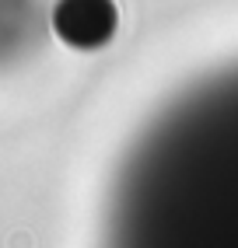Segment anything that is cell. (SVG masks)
Here are the masks:
<instances>
[{"label": "cell", "instance_id": "cell-1", "mask_svg": "<svg viewBox=\"0 0 238 248\" xmlns=\"http://www.w3.org/2000/svg\"><path fill=\"white\" fill-rule=\"evenodd\" d=\"M102 248H238V63L147 123L119 164Z\"/></svg>", "mask_w": 238, "mask_h": 248}, {"label": "cell", "instance_id": "cell-2", "mask_svg": "<svg viewBox=\"0 0 238 248\" xmlns=\"http://www.w3.org/2000/svg\"><path fill=\"white\" fill-rule=\"evenodd\" d=\"M53 28L63 42L77 49H95L109 42L116 28V11L109 0H60L53 11Z\"/></svg>", "mask_w": 238, "mask_h": 248}, {"label": "cell", "instance_id": "cell-3", "mask_svg": "<svg viewBox=\"0 0 238 248\" xmlns=\"http://www.w3.org/2000/svg\"><path fill=\"white\" fill-rule=\"evenodd\" d=\"M42 4L39 0H0V67H14L39 46Z\"/></svg>", "mask_w": 238, "mask_h": 248}]
</instances>
